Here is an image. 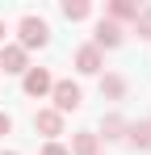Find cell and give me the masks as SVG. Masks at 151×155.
I'll return each mask as SVG.
<instances>
[{"mask_svg":"<svg viewBox=\"0 0 151 155\" xmlns=\"http://www.w3.org/2000/svg\"><path fill=\"white\" fill-rule=\"evenodd\" d=\"M25 42H29V46H34V42L42 46V42H46V25H42V21H25Z\"/></svg>","mask_w":151,"mask_h":155,"instance_id":"6da1fadb","label":"cell"},{"mask_svg":"<svg viewBox=\"0 0 151 155\" xmlns=\"http://www.w3.org/2000/svg\"><path fill=\"white\" fill-rule=\"evenodd\" d=\"M76 101H80V92H76V84H59V105H63V109H72Z\"/></svg>","mask_w":151,"mask_h":155,"instance_id":"7a4b0ae2","label":"cell"},{"mask_svg":"<svg viewBox=\"0 0 151 155\" xmlns=\"http://www.w3.org/2000/svg\"><path fill=\"white\" fill-rule=\"evenodd\" d=\"M46 84H50V80H46V71H34V76L25 80V88H29V92H42Z\"/></svg>","mask_w":151,"mask_h":155,"instance_id":"3957f363","label":"cell"},{"mask_svg":"<svg viewBox=\"0 0 151 155\" xmlns=\"http://www.w3.org/2000/svg\"><path fill=\"white\" fill-rule=\"evenodd\" d=\"M80 67L92 71V67H97V51H80Z\"/></svg>","mask_w":151,"mask_h":155,"instance_id":"277c9868","label":"cell"},{"mask_svg":"<svg viewBox=\"0 0 151 155\" xmlns=\"http://www.w3.org/2000/svg\"><path fill=\"white\" fill-rule=\"evenodd\" d=\"M4 63H8V71H17V67H21V51H8V54H4Z\"/></svg>","mask_w":151,"mask_h":155,"instance_id":"5b68a950","label":"cell"},{"mask_svg":"<svg viewBox=\"0 0 151 155\" xmlns=\"http://www.w3.org/2000/svg\"><path fill=\"white\" fill-rule=\"evenodd\" d=\"M38 126H42V130H55V126H59V117H55V113H42V117H38Z\"/></svg>","mask_w":151,"mask_h":155,"instance_id":"8992f818","label":"cell"},{"mask_svg":"<svg viewBox=\"0 0 151 155\" xmlns=\"http://www.w3.org/2000/svg\"><path fill=\"white\" fill-rule=\"evenodd\" d=\"M0 130H8V117H0Z\"/></svg>","mask_w":151,"mask_h":155,"instance_id":"52a82bcc","label":"cell"}]
</instances>
